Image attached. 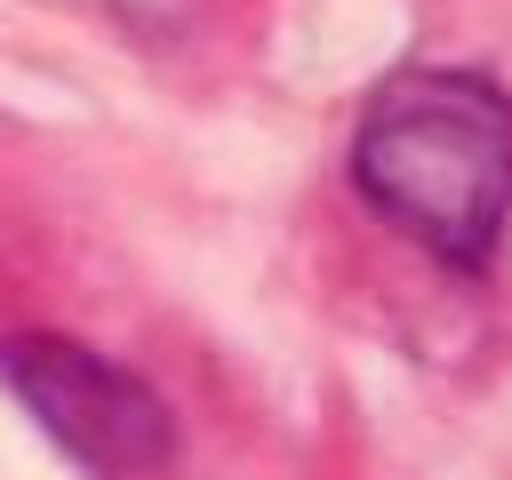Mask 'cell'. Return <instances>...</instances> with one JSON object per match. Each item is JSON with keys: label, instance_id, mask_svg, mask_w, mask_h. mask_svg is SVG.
<instances>
[{"label": "cell", "instance_id": "1", "mask_svg": "<svg viewBox=\"0 0 512 480\" xmlns=\"http://www.w3.org/2000/svg\"><path fill=\"white\" fill-rule=\"evenodd\" d=\"M360 200L456 272H488L512 224V96L480 72H392L352 128Z\"/></svg>", "mask_w": 512, "mask_h": 480}, {"label": "cell", "instance_id": "2", "mask_svg": "<svg viewBox=\"0 0 512 480\" xmlns=\"http://www.w3.org/2000/svg\"><path fill=\"white\" fill-rule=\"evenodd\" d=\"M0 376L8 392L32 408V424L88 464L96 480H144L176 456V416L168 400L128 376L120 360L72 344V336H8L0 344Z\"/></svg>", "mask_w": 512, "mask_h": 480}]
</instances>
